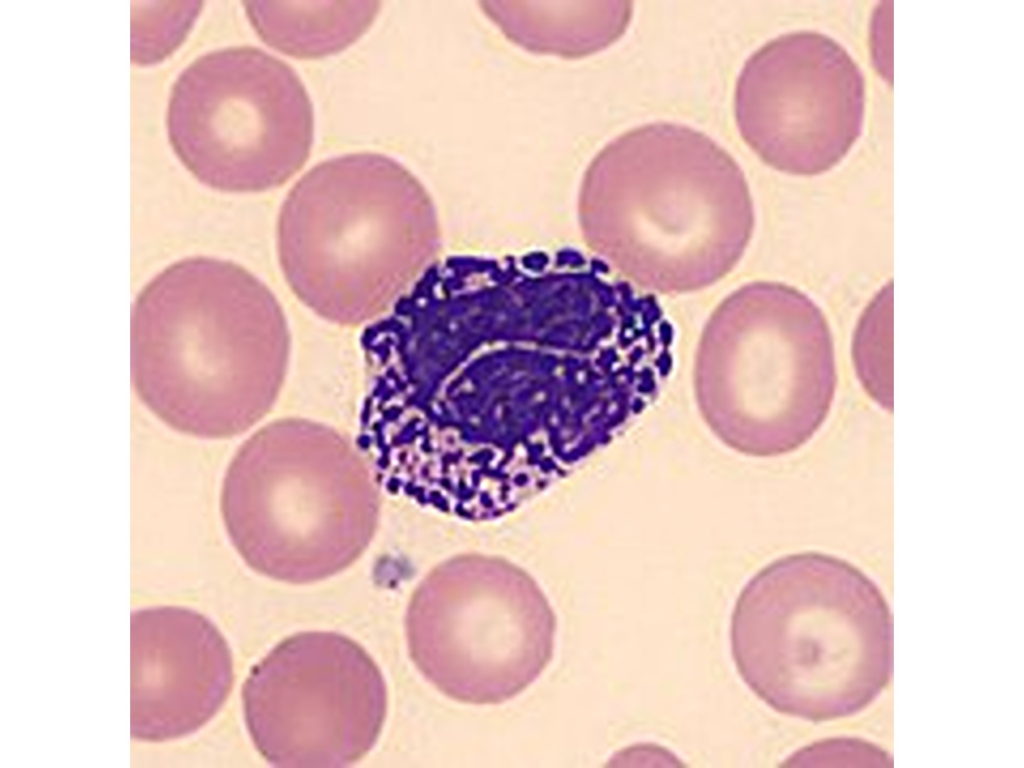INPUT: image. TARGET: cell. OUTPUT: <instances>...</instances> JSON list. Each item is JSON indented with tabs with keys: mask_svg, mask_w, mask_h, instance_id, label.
<instances>
[{
	"mask_svg": "<svg viewBox=\"0 0 1024 768\" xmlns=\"http://www.w3.org/2000/svg\"><path fill=\"white\" fill-rule=\"evenodd\" d=\"M428 222L424 190L402 163L374 152L332 157L282 204L280 265L294 294L322 318L371 322L400 289Z\"/></svg>",
	"mask_w": 1024,
	"mask_h": 768,
	"instance_id": "277c9868",
	"label": "cell"
},
{
	"mask_svg": "<svg viewBox=\"0 0 1024 768\" xmlns=\"http://www.w3.org/2000/svg\"><path fill=\"white\" fill-rule=\"evenodd\" d=\"M742 139L769 166L812 176L836 166L862 133L865 79L834 38L780 35L744 63L735 86Z\"/></svg>",
	"mask_w": 1024,
	"mask_h": 768,
	"instance_id": "9c48e42d",
	"label": "cell"
},
{
	"mask_svg": "<svg viewBox=\"0 0 1024 768\" xmlns=\"http://www.w3.org/2000/svg\"><path fill=\"white\" fill-rule=\"evenodd\" d=\"M131 737L165 743L206 726L234 682L230 647L203 613L180 605L131 612Z\"/></svg>",
	"mask_w": 1024,
	"mask_h": 768,
	"instance_id": "30bf717a",
	"label": "cell"
},
{
	"mask_svg": "<svg viewBox=\"0 0 1024 768\" xmlns=\"http://www.w3.org/2000/svg\"><path fill=\"white\" fill-rule=\"evenodd\" d=\"M797 761H852L854 766H892V759L880 748L857 739H832L817 743L793 757ZM814 763L813 765H815ZM822 763V765H824ZM832 765V763H830Z\"/></svg>",
	"mask_w": 1024,
	"mask_h": 768,
	"instance_id": "9a60e30c",
	"label": "cell"
},
{
	"mask_svg": "<svg viewBox=\"0 0 1024 768\" xmlns=\"http://www.w3.org/2000/svg\"><path fill=\"white\" fill-rule=\"evenodd\" d=\"M132 3L131 58L139 64L168 56L185 39L201 10L199 1Z\"/></svg>",
	"mask_w": 1024,
	"mask_h": 768,
	"instance_id": "5bb4252c",
	"label": "cell"
},
{
	"mask_svg": "<svg viewBox=\"0 0 1024 768\" xmlns=\"http://www.w3.org/2000/svg\"><path fill=\"white\" fill-rule=\"evenodd\" d=\"M483 12L518 46L565 58L605 49L626 31L630 1H484Z\"/></svg>",
	"mask_w": 1024,
	"mask_h": 768,
	"instance_id": "8fae6325",
	"label": "cell"
},
{
	"mask_svg": "<svg viewBox=\"0 0 1024 768\" xmlns=\"http://www.w3.org/2000/svg\"><path fill=\"white\" fill-rule=\"evenodd\" d=\"M704 407L776 403L805 440L828 415L836 387L833 342L819 307L777 282L738 288L704 327L696 357Z\"/></svg>",
	"mask_w": 1024,
	"mask_h": 768,
	"instance_id": "ba28073f",
	"label": "cell"
},
{
	"mask_svg": "<svg viewBox=\"0 0 1024 768\" xmlns=\"http://www.w3.org/2000/svg\"><path fill=\"white\" fill-rule=\"evenodd\" d=\"M289 351L274 294L227 260H179L153 277L133 306L135 391L185 435L226 437L261 417L280 390Z\"/></svg>",
	"mask_w": 1024,
	"mask_h": 768,
	"instance_id": "6da1fadb",
	"label": "cell"
},
{
	"mask_svg": "<svg viewBox=\"0 0 1024 768\" xmlns=\"http://www.w3.org/2000/svg\"><path fill=\"white\" fill-rule=\"evenodd\" d=\"M166 127L174 152L200 182L223 192H262L305 165L314 109L287 63L257 47H227L179 73Z\"/></svg>",
	"mask_w": 1024,
	"mask_h": 768,
	"instance_id": "5b68a950",
	"label": "cell"
},
{
	"mask_svg": "<svg viewBox=\"0 0 1024 768\" xmlns=\"http://www.w3.org/2000/svg\"><path fill=\"white\" fill-rule=\"evenodd\" d=\"M892 282L864 310L853 337L857 376L866 392L883 408H892Z\"/></svg>",
	"mask_w": 1024,
	"mask_h": 768,
	"instance_id": "4fadbf2b",
	"label": "cell"
},
{
	"mask_svg": "<svg viewBox=\"0 0 1024 768\" xmlns=\"http://www.w3.org/2000/svg\"><path fill=\"white\" fill-rule=\"evenodd\" d=\"M591 220L643 289L682 294L731 272L755 224L744 172L689 126L654 122L607 143L584 179Z\"/></svg>",
	"mask_w": 1024,
	"mask_h": 768,
	"instance_id": "7a4b0ae2",
	"label": "cell"
},
{
	"mask_svg": "<svg viewBox=\"0 0 1024 768\" xmlns=\"http://www.w3.org/2000/svg\"><path fill=\"white\" fill-rule=\"evenodd\" d=\"M405 629L413 663L440 693L495 705L521 694L548 667L557 620L528 577L472 561L441 568L418 586Z\"/></svg>",
	"mask_w": 1024,
	"mask_h": 768,
	"instance_id": "8992f818",
	"label": "cell"
},
{
	"mask_svg": "<svg viewBox=\"0 0 1024 768\" xmlns=\"http://www.w3.org/2000/svg\"><path fill=\"white\" fill-rule=\"evenodd\" d=\"M893 629L879 588L839 558L806 553L767 566L730 618L736 670L775 711L810 721L854 715L892 674Z\"/></svg>",
	"mask_w": 1024,
	"mask_h": 768,
	"instance_id": "3957f363",
	"label": "cell"
},
{
	"mask_svg": "<svg viewBox=\"0 0 1024 768\" xmlns=\"http://www.w3.org/2000/svg\"><path fill=\"white\" fill-rule=\"evenodd\" d=\"M246 15L261 40L297 59L345 50L373 24L379 1H248Z\"/></svg>",
	"mask_w": 1024,
	"mask_h": 768,
	"instance_id": "7c38bea8",
	"label": "cell"
},
{
	"mask_svg": "<svg viewBox=\"0 0 1024 768\" xmlns=\"http://www.w3.org/2000/svg\"><path fill=\"white\" fill-rule=\"evenodd\" d=\"M246 727L276 767H345L376 744L387 688L372 657L335 632L290 636L256 664L242 688Z\"/></svg>",
	"mask_w": 1024,
	"mask_h": 768,
	"instance_id": "52a82bcc",
	"label": "cell"
}]
</instances>
